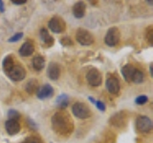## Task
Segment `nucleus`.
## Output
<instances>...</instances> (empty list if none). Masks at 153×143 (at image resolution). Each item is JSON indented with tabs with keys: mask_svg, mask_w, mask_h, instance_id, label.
Instances as JSON below:
<instances>
[{
	"mask_svg": "<svg viewBox=\"0 0 153 143\" xmlns=\"http://www.w3.org/2000/svg\"><path fill=\"white\" fill-rule=\"evenodd\" d=\"M52 127L56 133L68 136L74 129V123L71 116L65 112H57L52 117Z\"/></svg>",
	"mask_w": 153,
	"mask_h": 143,
	"instance_id": "f257e3e1",
	"label": "nucleus"
},
{
	"mask_svg": "<svg viewBox=\"0 0 153 143\" xmlns=\"http://www.w3.org/2000/svg\"><path fill=\"white\" fill-rule=\"evenodd\" d=\"M72 112L76 117L79 119H86L91 116L89 107L82 102H76L72 107Z\"/></svg>",
	"mask_w": 153,
	"mask_h": 143,
	"instance_id": "f03ea898",
	"label": "nucleus"
},
{
	"mask_svg": "<svg viewBox=\"0 0 153 143\" xmlns=\"http://www.w3.org/2000/svg\"><path fill=\"white\" fill-rule=\"evenodd\" d=\"M120 38H121V32H120L119 29L116 27H112L109 29L105 35L104 42L107 46L114 47L119 43Z\"/></svg>",
	"mask_w": 153,
	"mask_h": 143,
	"instance_id": "7ed1b4c3",
	"label": "nucleus"
},
{
	"mask_svg": "<svg viewBox=\"0 0 153 143\" xmlns=\"http://www.w3.org/2000/svg\"><path fill=\"white\" fill-rule=\"evenodd\" d=\"M76 38L79 44L81 45H91L94 43V36L92 33L85 29H79L76 32Z\"/></svg>",
	"mask_w": 153,
	"mask_h": 143,
	"instance_id": "20e7f679",
	"label": "nucleus"
},
{
	"mask_svg": "<svg viewBox=\"0 0 153 143\" xmlns=\"http://www.w3.org/2000/svg\"><path fill=\"white\" fill-rule=\"evenodd\" d=\"M48 27H49V29L52 32L59 33V32H64L66 28V24L61 17L54 16L50 19L49 23H48Z\"/></svg>",
	"mask_w": 153,
	"mask_h": 143,
	"instance_id": "39448f33",
	"label": "nucleus"
},
{
	"mask_svg": "<svg viewBox=\"0 0 153 143\" xmlns=\"http://www.w3.org/2000/svg\"><path fill=\"white\" fill-rule=\"evenodd\" d=\"M136 126L137 129L141 133H148L151 131L152 129V122L150 120L149 117H147L146 116H141L137 118L136 120Z\"/></svg>",
	"mask_w": 153,
	"mask_h": 143,
	"instance_id": "423d86ee",
	"label": "nucleus"
},
{
	"mask_svg": "<svg viewBox=\"0 0 153 143\" xmlns=\"http://www.w3.org/2000/svg\"><path fill=\"white\" fill-rule=\"evenodd\" d=\"M8 76L13 81H20L23 80L26 76V71L20 65H16L13 67V69L10 71V73L8 74Z\"/></svg>",
	"mask_w": 153,
	"mask_h": 143,
	"instance_id": "0eeeda50",
	"label": "nucleus"
},
{
	"mask_svg": "<svg viewBox=\"0 0 153 143\" xmlns=\"http://www.w3.org/2000/svg\"><path fill=\"white\" fill-rule=\"evenodd\" d=\"M86 79H87L88 83L93 86V87H97L100 86L102 83V74H100V71L97 69H91L86 75Z\"/></svg>",
	"mask_w": 153,
	"mask_h": 143,
	"instance_id": "6e6552de",
	"label": "nucleus"
},
{
	"mask_svg": "<svg viewBox=\"0 0 153 143\" xmlns=\"http://www.w3.org/2000/svg\"><path fill=\"white\" fill-rule=\"evenodd\" d=\"M53 94H54V89H53V87L50 84L43 85L42 87L38 89L37 93H36L37 98H39V99L50 98L53 97Z\"/></svg>",
	"mask_w": 153,
	"mask_h": 143,
	"instance_id": "1a4fd4ad",
	"label": "nucleus"
},
{
	"mask_svg": "<svg viewBox=\"0 0 153 143\" xmlns=\"http://www.w3.org/2000/svg\"><path fill=\"white\" fill-rule=\"evenodd\" d=\"M106 88L112 94H117L120 92V82L115 76H109L106 79Z\"/></svg>",
	"mask_w": 153,
	"mask_h": 143,
	"instance_id": "9d476101",
	"label": "nucleus"
},
{
	"mask_svg": "<svg viewBox=\"0 0 153 143\" xmlns=\"http://www.w3.org/2000/svg\"><path fill=\"white\" fill-rule=\"evenodd\" d=\"M5 128L9 135L13 136L16 135L20 131V124L16 120H12V119H8L5 123Z\"/></svg>",
	"mask_w": 153,
	"mask_h": 143,
	"instance_id": "9b49d317",
	"label": "nucleus"
},
{
	"mask_svg": "<svg viewBox=\"0 0 153 143\" xmlns=\"http://www.w3.org/2000/svg\"><path fill=\"white\" fill-rule=\"evenodd\" d=\"M47 74L52 80L59 79V74H60L59 65L57 63H54V62L50 63L49 66H48V69H47Z\"/></svg>",
	"mask_w": 153,
	"mask_h": 143,
	"instance_id": "f8f14e48",
	"label": "nucleus"
},
{
	"mask_svg": "<svg viewBox=\"0 0 153 143\" xmlns=\"http://www.w3.org/2000/svg\"><path fill=\"white\" fill-rule=\"evenodd\" d=\"M85 3L82 1H79L76 2L74 6H73V13L74 16L76 18H82L85 14Z\"/></svg>",
	"mask_w": 153,
	"mask_h": 143,
	"instance_id": "ddd939ff",
	"label": "nucleus"
},
{
	"mask_svg": "<svg viewBox=\"0 0 153 143\" xmlns=\"http://www.w3.org/2000/svg\"><path fill=\"white\" fill-rule=\"evenodd\" d=\"M35 51V47L31 41H26L19 49V55L21 56H30Z\"/></svg>",
	"mask_w": 153,
	"mask_h": 143,
	"instance_id": "4468645a",
	"label": "nucleus"
},
{
	"mask_svg": "<svg viewBox=\"0 0 153 143\" xmlns=\"http://www.w3.org/2000/svg\"><path fill=\"white\" fill-rule=\"evenodd\" d=\"M136 68L131 64H126L124 65L123 68H122V74L124 80H126L127 82H130L131 79H132V75L135 72Z\"/></svg>",
	"mask_w": 153,
	"mask_h": 143,
	"instance_id": "2eb2a0df",
	"label": "nucleus"
},
{
	"mask_svg": "<svg viewBox=\"0 0 153 143\" xmlns=\"http://www.w3.org/2000/svg\"><path fill=\"white\" fill-rule=\"evenodd\" d=\"M39 35H40V38H41L42 42L44 43L47 47H50L54 44V38L50 35V33L48 32L46 29H41Z\"/></svg>",
	"mask_w": 153,
	"mask_h": 143,
	"instance_id": "dca6fc26",
	"label": "nucleus"
},
{
	"mask_svg": "<svg viewBox=\"0 0 153 143\" xmlns=\"http://www.w3.org/2000/svg\"><path fill=\"white\" fill-rule=\"evenodd\" d=\"M26 92L30 94H33L35 93H37L38 89H39V85L36 79H30L26 84Z\"/></svg>",
	"mask_w": 153,
	"mask_h": 143,
	"instance_id": "f3484780",
	"label": "nucleus"
},
{
	"mask_svg": "<svg viewBox=\"0 0 153 143\" xmlns=\"http://www.w3.org/2000/svg\"><path fill=\"white\" fill-rule=\"evenodd\" d=\"M45 66V59L42 55H36L33 59V67L36 71H41Z\"/></svg>",
	"mask_w": 153,
	"mask_h": 143,
	"instance_id": "a211bd4d",
	"label": "nucleus"
},
{
	"mask_svg": "<svg viewBox=\"0 0 153 143\" xmlns=\"http://www.w3.org/2000/svg\"><path fill=\"white\" fill-rule=\"evenodd\" d=\"M13 66H14V62H13V56L12 55H7L4 58L3 62H2V67H3L4 72L8 74L10 73V71L13 69Z\"/></svg>",
	"mask_w": 153,
	"mask_h": 143,
	"instance_id": "6ab92c4d",
	"label": "nucleus"
},
{
	"mask_svg": "<svg viewBox=\"0 0 153 143\" xmlns=\"http://www.w3.org/2000/svg\"><path fill=\"white\" fill-rule=\"evenodd\" d=\"M68 104H69V97H68V95L65 94H60L59 97L56 98V105H57V107L60 109L66 108L68 106Z\"/></svg>",
	"mask_w": 153,
	"mask_h": 143,
	"instance_id": "aec40b11",
	"label": "nucleus"
},
{
	"mask_svg": "<svg viewBox=\"0 0 153 143\" xmlns=\"http://www.w3.org/2000/svg\"><path fill=\"white\" fill-rule=\"evenodd\" d=\"M131 81H133L134 83H142L143 81V73L142 71L136 69L135 72H134V74L132 75V79Z\"/></svg>",
	"mask_w": 153,
	"mask_h": 143,
	"instance_id": "412c9836",
	"label": "nucleus"
},
{
	"mask_svg": "<svg viewBox=\"0 0 153 143\" xmlns=\"http://www.w3.org/2000/svg\"><path fill=\"white\" fill-rule=\"evenodd\" d=\"M8 117H9V119L17 121V119H19V117H20V114H19L17 111H16V110H10L8 113Z\"/></svg>",
	"mask_w": 153,
	"mask_h": 143,
	"instance_id": "4be33fe9",
	"label": "nucleus"
},
{
	"mask_svg": "<svg viewBox=\"0 0 153 143\" xmlns=\"http://www.w3.org/2000/svg\"><path fill=\"white\" fill-rule=\"evenodd\" d=\"M89 100H90V101H92L96 105V106H97V108L100 110V111L103 112L104 110H105V106H104V104L102 101H98V100H95L93 97H89Z\"/></svg>",
	"mask_w": 153,
	"mask_h": 143,
	"instance_id": "5701e85b",
	"label": "nucleus"
},
{
	"mask_svg": "<svg viewBox=\"0 0 153 143\" xmlns=\"http://www.w3.org/2000/svg\"><path fill=\"white\" fill-rule=\"evenodd\" d=\"M147 100H148V98H147V97L146 95H140V97H138L137 98H136V100H135V102L138 104V105H143V104H146V102H147Z\"/></svg>",
	"mask_w": 153,
	"mask_h": 143,
	"instance_id": "b1692460",
	"label": "nucleus"
},
{
	"mask_svg": "<svg viewBox=\"0 0 153 143\" xmlns=\"http://www.w3.org/2000/svg\"><path fill=\"white\" fill-rule=\"evenodd\" d=\"M23 36V32H17L16 35H13L11 38L9 39V42L10 43H13V42H16L18 40H20Z\"/></svg>",
	"mask_w": 153,
	"mask_h": 143,
	"instance_id": "393cba45",
	"label": "nucleus"
},
{
	"mask_svg": "<svg viewBox=\"0 0 153 143\" xmlns=\"http://www.w3.org/2000/svg\"><path fill=\"white\" fill-rule=\"evenodd\" d=\"M25 142L26 143H43L40 138L37 136H29L26 138Z\"/></svg>",
	"mask_w": 153,
	"mask_h": 143,
	"instance_id": "a878e982",
	"label": "nucleus"
},
{
	"mask_svg": "<svg viewBox=\"0 0 153 143\" xmlns=\"http://www.w3.org/2000/svg\"><path fill=\"white\" fill-rule=\"evenodd\" d=\"M146 38H147V40L149 41V43H152V41H153V30H152L151 27L148 29L147 32H146Z\"/></svg>",
	"mask_w": 153,
	"mask_h": 143,
	"instance_id": "bb28decb",
	"label": "nucleus"
},
{
	"mask_svg": "<svg viewBox=\"0 0 153 143\" xmlns=\"http://www.w3.org/2000/svg\"><path fill=\"white\" fill-rule=\"evenodd\" d=\"M60 42H62V44H63V45H72V44H73V43H72V40L68 37L62 38V39H60Z\"/></svg>",
	"mask_w": 153,
	"mask_h": 143,
	"instance_id": "cd10ccee",
	"label": "nucleus"
},
{
	"mask_svg": "<svg viewBox=\"0 0 153 143\" xmlns=\"http://www.w3.org/2000/svg\"><path fill=\"white\" fill-rule=\"evenodd\" d=\"M12 2L14 5H22V4H25L27 1H26V0H19V1H17V0H13Z\"/></svg>",
	"mask_w": 153,
	"mask_h": 143,
	"instance_id": "c85d7f7f",
	"label": "nucleus"
},
{
	"mask_svg": "<svg viewBox=\"0 0 153 143\" xmlns=\"http://www.w3.org/2000/svg\"><path fill=\"white\" fill-rule=\"evenodd\" d=\"M0 12H4V4L1 0H0Z\"/></svg>",
	"mask_w": 153,
	"mask_h": 143,
	"instance_id": "c756f323",
	"label": "nucleus"
},
{
	"mask_svg": "<svg viewBox=\"0 0 153 143\" xmlns=\"http://www.w3.org/2000/svg\"><path fill=\"white\" fill-rule=\"evenodd\" d=\"M20 143H26V142H20Z\"/></svg>",
	"mask_w": 153,
	"mask_h": 143,
	"instance_id": "7c9ffc66",
	"label": "nucleus"
}]
</instances>
